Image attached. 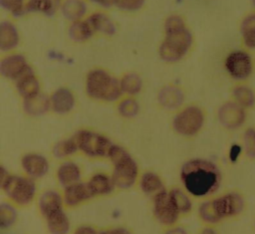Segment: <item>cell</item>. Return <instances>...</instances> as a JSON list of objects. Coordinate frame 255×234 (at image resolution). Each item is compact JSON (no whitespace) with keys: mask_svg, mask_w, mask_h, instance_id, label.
<instances>
[{"mask_svg":"<svg viewBox=\"0 0 255 234\" xmlns=\"http://www.w3.org/2000/svg\"><path fill=\"white\" fill-rule=\"evenodd\" d=\"M179 179L181 186L193 198L203 200L216 195L222 185L223 174L214 161L194 157L181 165Z\"/></svg>","mask_w":255,"mask_h":234,"instance_id":"obj_1","label":"cell"},{"mask_svg":"<svg viewBox=\"0 0 255 234\" xmlns=\"http://www.w3.org/2000/svg\"><path fill=\"white\" fill-rule=\"evenodd\" d=\"M164 32V39L159 46V56L166 62H177L190 50L193 43L192 34L178 15H171L166 19Z\"/></svg>","mask_w":255,"mask_h":234,"instance_id":"obj_2","label":"cell"},{"mask_svg":"<svg viewBox=\"0 0 255 234\" xmlns=\"http://www.w3.org/2000/svg\"><path fill=\"white\" fill-rule=\"evenodd\" d=\"M1 189L7 200L18 208L30 206L38 197L36 180L23 174H14L1 165Z\"/></svg>","mask_w":255,"mask_h":234,"instance_id":"obj_3","label":"cell"},{"mask_svg":"<svg viewBox=\"0 0 255 234\" xmlns=\"http://www.w3.org/2000/svg\"><path fill=\"white\" fill-rule=\"evenodd\" d=\"M108 159L112 164L111 174L117 189L128 190L137 184L140 175L139 166L128 149L114 143Z\"/></svg>","mask_w":255,"mask_h":234,"instance_id":"obj_4","label":"cell"},{"mask_svg":"<svg viewBox=\"0 0 255 234\" xmlns=\"http://www.w3.org/2000/svg\"><path fill=\"white\" fill-rule=\"evenodd\" d=\"M85 89L88 97L98 102H118L123 96L120 80L103 69L88 73Z\"/></svg>","mask_w":255,"mask_h":234,"instance_id":"obj_5","label":"cell"},{"mask_svg":"<svg viewBox=\"0 0 255 234\" xmlns=\"http://www.w3.org/2000/svg\"><path fill=\"white\" fill-rule=\"evenodd\" d=\"M212 210L221 223L231 220L244 213L247 206L246 197L238 189H230L209 198Z\"/></svg>","mask_w":255,"mask_h":234,"instance_id":"obj_6","label":"cell"},{"mask_svg":"<svg viewBox=\"0 0 255 234\" xmlns=\"http://www.w3.org/2000/svg\"><path fill=\"white\" fill-rule=\"evenodd\" d=\"M79 152L91 159H108L113 141L103 133L92 129H80L74 134Z\"/></svg>","mask_w":255,"mask_h":234,"instance_id":"obj_7","label":"cell"},{"mask_svg":"<svg viewBox=\"0 0 255 234\" xmlns=\"http://www.w3.org/2000/svg\"><path fill=\"white\" fill-rule=\"evenodd\" d=\"M205 112L197 105L180 109L172 118L173 130L184 137H192L200 132L205 123Z\"/></svg>","mask_w":255,"mask_h":234,"instance_id":"obj_8","label":"cell"},{"mask_svg":"<svg viewBox=\"0 0 255 234\" xmlns=\"http://www.w3.org/2000/svg\"><path fill=\"white\" fill-rule=\"evenodd\" d=\"M254 68V58L246 49L233 50L224 59V69L236 83H247L253 75Z\"/></svg>","mask_w":255,"mask_h":234,"instance_id":"obj_9","label":"cell"},{"mask_svg":"<svg viewBox=\"0 0 255 234\" xmlns=\"http://www.w3.org/2000/svg\"><path fill=\"white\" fill-rule=\"evenodd\" d=\"M151 210L154 219L164 228L177 224L181 218L169 194L168 188L151 197Z\"/></svg>","mask_w":255,"mask_h":234,"instance_id":"obj_10","label":"cell"},{"mask_svg":"<svg viewBox=\"0 0 255 234\" xmlns=\"http://www.w3.org/2000/svg\"><path fill=\"white\" fill-rule=\"evenodd\" d=\"M247 117L248 111L231 99L221 104L217 110L218 122L227 130L240 129L245 125Z\"/></svg>","mask_w":255,"mask_h":234,"instance_id":"obj_11","label":"cell"},{"mask_svg":"<svg viewBox=\"0 0 255 234\" xmlns=\"http://www.w3.org/2000/svg\"><path fill=\"white\" fill-rule=\"evenodd\" d=\"M20 166L23 173L35 180L46 176L50 170L48 158L38 152H28L22 155Z\"/></svg>","mask_w":255,"mask_h":234,"instance_id":"obj_12","label":"cell"},{"mask_svg":"<svg viewBox=\"0 0 255 234\" xmlns=\"http://www.w3.org/2000/svg\"><path fill=\"white\" fill-rule=\"evenodd\" d=\"M37 206L44 219L55 212L66 209L62 191L54 188L45 189L38 195Z\"/></svg>","mask_w":255,"mask_h":234,"instance_id":"obj_13","label":"cell"},{"mask_svg":"<svg viewBox=\"0 0 255 234\" xmlns=\"http://www.w3.org/2000/svg\"><path fill=\"white\" fill-rule=\"evenodd\" d=\"M0 71L3 77L16 82L33 70L22 55L11 54L2 59L0 63Z\"/></svg>","mask_w":255,"mask_h":234,"instance_id":"obj_14","label":"cell"},{"mask_svg":"<svg viewBox=\"0 0 255 234\" xmlns=\"http://www.w3.org/2000/svg\"><path fill=\"white\" fill-rule=\"evenodd\" d=\"M86 183L93 198L109 196L117 189L112 174L105 171L94 172Z\"/></svg>","mask_w":255,"mask_h":234,"instance_id":"obj_15","label":"cell"},{"mask_svg":"<svg viewBox=\"0 0 255 234\" xmlns=\"http://www.w3.org/2000/svg\"><path fill=\"white\" fill-rule=\"evenodd\" d=\"M66 208H77L93 199L86 181H79L62 190Z\"/></svg>","mask_w":255,"mask_h":234,"instance_id":"obj_16","label":"cell"},{"mask_svg":"<svg viewBox=\"0 0 255 234\" xmlns=\"http://www.w3.org/2000/svg\"><path fill=\"white\" fill-rule=\"evenodd\" d=\"M82 177L81 165L71 159L63 160L56 169V179L62 188L82 181Z\"/></svg>","mask_w":255,"mask_h":234,"instance_id":"obj_17","label":"cell"},{"mask_svg":"<svg viewBox=\"0 0 255 234\" xmlns=\"http://www.w3.org/2000/svg\"><path fill=\"white\" fill-rule=\"evenodd\" d=\"M51 111L58 115H66L70 113L76 105V99L69 89L59 88L49 97Z\"/></svg>","mask_w":255,"mask_h":234,"instance_id":"obj_18","label":"cell"},{"mask_svg":"<svg viewBox=\"0 0 255 234\" xmlns=\"http://www.w3.org/2000/svg\"><path fill=\"white\" fill-rule=\"evenodd\" d=\"M136 185L144 195L149 197H153L155 194L166 189L162 177L153 170L140 172Z\"/></svg>","mask_w":255,"mask_h":234,"instance_id":"obj_19","label":"cell"},{"mask_svg":"<svg viewBox=\"0 0 255 234\" xmlns=\"http://www.w3.org/2000/svg\"><path fill=\"white\" fill-rule=\"evenodd\" d=\"M231 100L247 110L255 109V89L247 83H236L231 91Z\"/></svg>","mask_w":255,"mask_h":234,"instance_id":"obj_20","label":"cell"},{"mask_svg":"<svg viewBox=\"0 0 255 234\" xmlns=\"http://www.w3.org/2000/svg\"><path fill=\"white\" fill-rule=\"evenodd\" d=\"M239 33L244 49L255 51V10L246 13L239 24Z\"/></svg>","mask_w":255,"mask_h":234,"instance_id":"obj_21","label":"cell"},{"mask_svg":"<svg viewBox=\"0 0 255 234\" xmlns=\"http://www.w3.org/2000/svg\"><path fill=\"white\" fill-rule=\"evenodd\" d=\"M15 83L17 92L23 99V101L33 99L41 94L39 80L37 79L33 71L27 73Z\"/></svg>","mask_w":255,"mask_h":234,"instance_id":"obj_22","label":"cell"},{"mask_svg":"<svg viewBox=\"0 0 255 234\" xmlns=\"http://www.w3.org/2000/svg\"><path fill=\"white\" fill-rule=\"evenodd\" d=\"M47 230L50 234H71L72 226L70 218L65 209L60 210L46 217Z\"/></svg>","mask_w":255,"mask_h":234,"instance_id":"obj_23","label":"cell"},{"mask_svg":"<svg viewBox=\"0 0 255 234\" xmlns=\"http://www.w3.org/2000/svg\"><path fill=\"white\" fill-rule=\"evenodd\" d=\"M168 191L181 217L189 215L193 210V197L182 186L170 187Z\"/></svg>","mask_w":255,"mask_h":234,"instance_id":"obj_24","label":"cell"},{"mask_svg":"<svg viewBox=\"0 0 255 234\" xmlns=\"http://www.w3.org/2000/svg\"><path fill=\"white\" fill-rule=\"evenodd\" d=\"M184 101V94L176 87H165L158 93V102L168 110H174L181 106Z\"/></svg>","mask_w":255,"mask_h":234,"instance_id":"obj_25","label":"cell"},{"mask_svg":"<svg viewBox=\"0 0 255 234\" xmlns=\"http://www.w3.org/2000/svg\"><path fill=\"white\" fill-rule=\"evenodd\" d=\"M19 43V34L17 29L8 21L1 22L0 25V48L3 51H9L17 47Z\"/></svg>","mask_w":255,"mask_h":234,"instance_id":"obj_26","label":"cell"},{"mask_svg":"<svg viewBox=\"0 0 255 234\" xmlns=\"http://www.w3.org/2000/svg\"><path fill=\"white\" fill-rule=\"evenodd\" d=\"M78 152H79V147L74 135L57 141L52 148V154L56 158L62 159V160L69 159L70 157L74 156Z\"/></svg>","mask_w":255,"mask_h":234,"instance_id":"obj_27","label":"cell"},{"mask_svg":"<svg viewBox=\"0 0 255 234\" xmlns=\"http://www.w3.org/2000/svg\"><path fill=\"white\" fill-rule=\"evenodd\" d=\"M87 21L95 32H100L106 35H113L116 32L114 22L104 13L95 12L88 17Z\"/></svg>","mask_w":255,"mask_h":234,"instance_id":"obj_28","label":"cell"},{"mask_svg":"<svg viewBox=\"0 0 255 234\" xmlns=\"http://www.w3.org/2000/svg\"><path fill=\"white\" fill-rule=\"evenodd\" d=\"M23 102H24L23 103L24 111L28 115L33 117L41 116L46 112H48L49 110H51L49 97H46L43 94H40L33 99L25 100Z\"/></svg>","mask_w":255,"mask_h":234,"instance_id":"obj_29","label":"cell"},{"mask_svg":"<svg viewBox=\"0 0 255 234\" xmlns=\"http://www.w3.org/2000/svg\"><path fill=\"white\" fill-rule=\"evenodd\" d=\"M94 30L87 20L73 21L69 27V36L76 42H83L92 37Z\"/></svg>","mask_w":255,"mask_h":234,"instance_id":"obj_30","label":"cell"},{"mask_svg":"<svg viewBox=\"0 0 255 234\" xmlns=\"http://www.w3.org/2000/svg\"><path fill=\"white\" fill-rule=\"evenodd\" d=\"M18 207L8 200L0 205V228L3 230L13 227L18 220Z\"/></svg>","mask_w":255,"mask_h":234,"instance_id":"obj_31","label":"cell"},{"mask_svg":"<svg viewBox=\"0 0 255 234\" xmlns=\"http://www.w3.org/2000/svg\"><path fill=\"white\" fill-rule=\"evenodd\" d=\"M123 95L128 97H134L142 88V81L140 77L135 73H127L120 79Z\"/></svg>","mask_w":255,"mask_h":234,"instance_id":"obj_32","label":"cell"},{"mask_svg":"<svg viewBox=\"0 0 255 234\" xmlns=\"http://www.w3.org/2000/svg\"><path fill=\"white\" fill-rule=\"evenodd\" d=\"M86 4L83 0H65L62 5L63 15L72 22L80 20L86 13Z\"/></svg>","mask_w":255,"mask_h":234,"instance_id":"obj_33","label":"cell"},{"mask_svg":"<svg viewBox=\"0 0 255 234\" xmlns=\"http://www.w3.org/2000/svg\"><path fill=\"white\" fill-rule=\"evenodd\" d=\"M118 113L121 117L126 118L134 117L139 112V105L133 97L127 96L118 101L117 105Z\"/></svg>","mask_w":255,"mask_h":234,"instance_id":"obj_34","label":"cell"},{"mask_svg":"<svg viewBox=\"0 0 255 234\" xmlns=\"http://www.w3.org/2000/svg\"><path fill=\"white\" fill-rule=\"evenodd\" d=\"M197 217L204 225L217 226L218 224H220V222L218 221V219L216 218V216L212 210L209 198L203 199L199 203V205L197 207Z\"/></svg>","mask_w":255,"mask_h":234,"instance_id":"obj_35","label":"cell"},{"mask_svg":"<svg viewBox=\"0 0 255 234\" xmlns=\"http://www.w3.org/2000/svg\"><path fill=\"white\" fill-rule=\"evenodd\" d=\"M56 5L55 0H28L25 3V11L52 15L56 10Z\"/></svg>","mask_w":255,"mask_h":234,"instance_id":"obj_36","label":"cell"},{"mask_svg":"<svg viewBox=\"0 0 255 234\" xmlns=\"http://www.w3.org/2000/svg\"><path fill=\"white\" fill-rule=\"evenodd\" d=\"M242 148L245 157L255 160V126H248L242 134Z\"/></svg>","mask_w":255,"mask_h":234,"instance_id":"obj_37","label":"cell"},{"mask_svg":"<svg viewBox=\"0 0 255 234\" xmlns=\"http://www.w3.org/2000/svg\"><path fill=\"white\" fill-rule=\"evenodd\" d=\"M0 4L15 16L21 15L25 12L24 0H0Z\"/></svg>","mask_w":255,"mask_h":234,"instance_id":"obj_38","label":"cell"},{"mask_svg":"<svg viewBox=\"0 0 255 234\" xmlns=\"http://www.w3.org/2000/svg\"><path fill=\"white\" fill-rule=\"evenodd\" d=\"M145 0H115L114 5L123 10L134 11L141 8Z\"/></svg>","mask_w":255,"mask_h":234,"instance_id":"obj_39","label":"cell"},{"mask_svg":"<svg viewBox=\"0 0 255 234\" xmlns=\"http://www.w3.org/2000/svg\"><path fill=\"white\" fill-rule=\"evenodd\" d=\"M99 234H133V232L126 226H109L100 229Z\"/></svg>","mask_w":255,"mask_h":234,"instance_id":"obj_40","label":"cell"},{"mask_svg":"<svg viewBox=\"0 0 255 234\" xmlns=\"http://www.w3.org/2000/svg\"><path fill=\"white\" fill-rule=\"evenodd\" d=\"M100 229L91 224H82L72 230L71 234H99Z\"/></svg>","mask_w":255,"mask_h":234,"instance_id":"obj_41","label":"cell"},{"mask_svg":"<svg viewBox=\"0 0 255 234\" xmlns=\"http://www.w3.org/2000/svg\"><path fill=\"white\" fill-rule=\"evenodd\" d=\"M161 234H189L186 227L180 224H174L172 226L165 227Z\"/></svg>","mask_w":255,"mask_h":234,"instance_id":"obj_42","label":"cell"},{"mask_svg":"<svg viewBox=\"0 0 255 234\" xmlns=\"http://www.w3.org/2000/svg\"><path fill=\"white\" fill-rule=\"evenodd\" d=\"M195 234H220L219 230L214 225H204L200 227Z\"/></svg>","mask_w":255,"mask_h":234,"instance_id":"obj_43","label":"cell"},{"mask_svg":"<svg viewBox=\"0 0 255 234\" xmlns=\"http://www.w3.org/2000/svg\"><path fill=\"white\" fill-rule=\"evenodd\" d=\"M91 1H93L95 3H98V4H100L104 7H109L111 5H114L115 0H91Z\"/></svg>","mask_w":255,"mask_h":234,"instance_id":"obj_44","label":"cell"},{"mask_svg":"<svg viewBox=\"0 0 255 234\" xmlns=\"http://www.w3.org/2000/svg\"><path fill=\"white\" fill-rule=\"evenodd\" d=\"M249 1H250L251 6L253 7V10H255V0H249Z\"/></svg>","mask_w":255,"mask_h":234,"instance_id":"obj_45","label":"cell"},{"mask_svg":"<svg viewBox=\"0 0 255 234\" xmlns=\"http://www.w3.org/2000/svg\"><path fill=\"white\" fill-rule=\"evenodd\" d=\"M253 228H254V233H255V220H254V224H253Z\"/></svg>","mask_w":255,"mask_h":234,"instance_id":"obj_46","label":"cell"},{"mask_svg":"<svg viewBox=\"0 0 255 234\" xmlns=\"http://www.w3.org/2000/svg\"><path fill=\"white\" fill-rule=\"evenodd\" d=\"M254 61H255V58H254Z\"/></svg>","mask_w":255,"mask_h":234,"instance_id":"obj_47","label":"cell"}]
</instances>
